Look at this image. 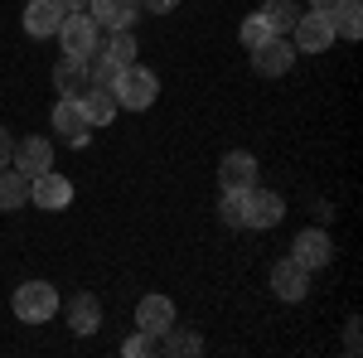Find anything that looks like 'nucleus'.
<instances>
[{"label": "nucleus", "mask_w": 363, "mask_h": 358, "mask_svg": "<svg viewBox=\"0 0 363 358\" xmlns=\"http://www.w3.org/2000/svg\"><path fill=\"white\" fill-rule=\"evenodd\" d=\"M291 63H296V44H286L281 34H272L267 44H257V49H252V68H257L262 78H281Z\"/></svg>", "instance_id": "nucleus-4"}, {"label": "nucleus", "mask_w": 363, "mask_h": 358, "mask_svg": "<svg viewBox=\"0 0 363 358\" xmlns=\"http://www.w3.org/2000/svg\"><path fill=\"white\" fill-rule=\"evenodd\" d=\"M267 39H272L267 20H262V15H252L247 25H242V44H247V49H257V44H267Z\"/></svg>", "instance_id": "nucleus-26"}, {"label": "nucleus", "mask_w": 363, "mask_h": 358, "mask_svg": "<svg viewBox=\"0 0 363 358\" xmlns=\"http://www.w3.org/2000/svg\"><path fill=\"white\" fill-rule=\"evenodd\" d=\"M102 54H112L116 63H121V68H131V63H136V39H131V29H116V34H112V44H107Z\"/></svg>", "instance_id": "nucleus-25"}, {"label": "nucleus", "mask_w": 363, "mask_h": 358, "mask_svg": "<svg viewBox=\"0 0 363 358\" xmlns=\"http://www.w3.org/2000/svg\"><path fill=\"white\" fill-rule=\"evenodd\" d=\"M25 198H29V179L20 169H5L0 174V208H25Z\"/></svg>", "instance_id": "nucleus-21"}, {"label": "nucleus", "mask_w": 363, "mask_h": 358, "mask_svg": "<svg viewBox=\"0 0 363 358\" xmlns=\"http://www.w3.org/2000/svg\"><path fill=\"white\" fill-rule=\"evenodd\" d=\"M54 87L63 92V97H83V87H87V58H73V54L58 58V68H54Z\"/></svg>", "instance_id": "nucleus-17"}, {"label": "nucleus", "mask_w": 363, "mask_h": 358, "mask_svg": "<svg viewBox=\"0 0 363 358\" xmlns=\"http://www.w3.org/2000/svg\"><path fill=\"white\" fill-rule=\"evenodd\" d=\"M15 315L25 320V325H44V320H54L58 315V291L49 281H25L20 291H15Z\"/></svg>", "instance_id": "nucleus-2"}, {"label": "nucleus", "mask_w": 363, "mask_h": 358, "mask_svg": "<svg viewBox=\"0 0 363 358\" xmlns=\"http://www.w3.org/2000/svg\"><path fill=\"white\" fill-rule=\"evenodd\" d=\"M10 155H15V140H10V131H0V169L10 165Z\"/></svg>", "instance_id": "nucleus-29"}, {"label": "nucleus", "mask_w": 363, "mask_h": 358, "mask_svg": "<svg viewBox=\"0 0 363 358\" xmlns=\"http://www.w3.org/2000/svg\"><path fill=\"white\" fill-rule=\"evenodd\" d=\"M344 354H359V320H349V334H344Z\"/></svg>", "instance_id": "nucleus-28"}, {"label": "nucleus", "mask_w": 363, "mask_h": 358, "mask_svg": "<svg viewBox=\"0 0 363 358\" xmlns=\"http://www.w3.org/2000/svg\"><path fill=\"white\" fill-rule=\"evenodd\" d=\"M330 25H335V34H344V39H359L363 34V5L359 0H339L335 10H330Z\"/></svg>", "instance_id": "nucleus-19"}, {"label": "nucleus", "mask_w": 363, "mask_h": 358, "mask_svg": "<svg viewBox=\"0 0 363 358\" xmlns=\"http://www.w3.org/2000/svg\"><path fill=\"white\" fill-rule=\"evenodd\" d=\"M310 5H315V10H320V15H330V10H335L339 0H310Z\"/></svg>", "instance_id": "nucleus-31"}, {"label": "nucleus", "mask_w": 363, "mask_h": 358, "mask_svg": "<svg viewBox=\"0 0 363 358\" xmlns=\"http://www.w3.org/2000/svg\"><path fill=\"white\" fill-rule=\"evenodd\" d=\"M68 325H73V334H92L97 325H102V305H97V296H73L68 301Z\"/></svg>", "instance_id": "nucleus-18"}, {"label": "nucleus", "mask_w": 363, "mask_h": 358, "mask_svg": "<svg viewBox=\"0 0 363 358\" xmlns=\"http://www.w3.org/2000/svg\"><path fill=\"white\" fill-rule=\"evenodd\" d=\"M272 291H277L281 301H306L310 272L296 262V257H286V262H277V267H272Z\"/></svg>", "instance_id": "nucleus-10"}, {"label": "nucleus", "mask_w": 363, "mask_h": 358, "mask_svg": "<svg viewBox=\"0 0 363 358\" xmlns=\"http://www.w3.org/2000/svg\"><path fill=\"white\" fill-rule=\"evenodd\" d=\"M78 102H83V111H87L92 126H107V121L116 116V92H112V87H102V83H87Z\"/></svg>", "instance_id": "nucleus-16"}, {"label": "nucleus", "mask_w": 363, "mask_h": 358, "mask_svg": "<svg viewBox=\"0 0 363 358\" xmlns=\"http://www.w3.org/2000/svg\"><path fill=\"white\" fill-rule=\"evenodd\" d=\"M262 20H267L272 34H286V29H296L301 10H296V0H267V5H262Z\"/></svg>", "instance_id": "nucleus-20"}, {"label": "nucleus", "mask_w": 363, "mask_h": 358, "mask_svg": "<svg viewBox=\"0 0 363 358\" xmlns=\"http://www.w3.org/2000/svg\"><path fill=\"white\" fill-rule=\"evenodd\" d=\"M140 5H145V10H155V15H165V10H174V5H179V0H140Z\"/></svg>", "instance_id": "nucleus-30"}, {"label": "nucleus", "mask_w": 363, "mask_h": 358, "mask_svg": "<svg viewBox=\"0 0 363 358\" xmlns=\"http://www.w3.org/2000/svg\"><path fill=\"white\" fill-rule=\"evenodd\" d=\"M58 39H63V54L92 58V54H97V20H92V15H78V10H68V15L58 20Z\"/></svg>", "instance_id": "nucleus-3"}, {"label": "nucleus", "mask_w": 363, "mask_h": 358, "mask_svg": "<svg viewBox=\"0 0 363 358\" xmlns=\"http://www.w3.org/2000/svg\"><path fill=\"white\" fill-rule=\"evenodd\" d=\"M87 111H83V102L78 97H58V107H54V131H63L68 140H83L87 136Z\"/></svg>", "instance_id": "nucleus-15"}, {"label": "nucleus", "mask_w": 363, "mask_h": 358, "mask_svg": "<svg viewBox=\"0 0 363 358\" xmlns=\"http://www.w3.org/2000/svg\"><path fill=\"white\" fill-rule=\"evenodd\" d=\"M160 339H165V354H174V358H179V354H184V358H194L199 349H203V339H199L194 330H179V325H169V330L160 334Z\"/></svg>", "instance_id": "nucleus-22"}, {"label": "nucleus", "mask_w": 363, "mask_h": 358, "mask_svg": "<svg viewBox=\"0 0 363 358\" xmlns=\"http://www.w3.org/2000/svg\"><path fill=\"white\" fill-rule=\"evenodd\" d=\"M218 179H223V189H252V184H257V155L228 150L223 165H218Z\"/></svg>", "instance_id": "nucleus-12"}, {"label": "nucleus", "mask_w": 363, "mask_h": 358, "mask_svg": "<svg viewBox=\"0 0 363 358\" xmlns=\"http://www.w3.org/2000/svg\"><path fill=\"white\" fill-rule=\"evenodd\" d=\"M87 5H92L97 29H131V20L140 15V0H87Z\"/></svg>", "instance_id": "nucleus-13"}, {"label": "nucleus", "mask_w": 363, "mask_h": 358, "mask_svg": "<svg viewBox=\"0 0 363 358\" xmlns=\"http://www.w3.org/2000/svg\"><path fill=\"white\" fill-rule=\"evenodd\" d=\"M291 247H296L291 257H296V262H301L306 272H315V267H330V262H335V242H330V237H325L320 228H306V233H301V237H296Z\"/></svg>", "instance_id": "nucleus-9"}, {"label": "nucleus", "mask_w": 363, "mask_h": 358, "mask_svg": "<svg viewBox=\"0 0 363 358\" xmlns=\"http://www.w3.org/2000/svg\"><path fill=\"white\" fill-rule=\"evenodd\" d=\"M58 20H63V5H58V0H29L25 5V29L34 39L58 34Z\"/></svg>", "instance_id": "nucleus-14"}, {"label": "nucleus", "mask_w": 363, "mask_h": 358, "mask_svg": "<svg viewBox=\"0 0 363 358\" xmlns=\"http://www.w3.org/2000/svg\"><path fill=\"white\" fill-rule=\"evenodd\" d=\"M330 44H335V25H330V15L315 10V15H301V20H296V49H301V54H325Z\"/></svg>", "instance_id": "nucleus-6"}, {"label": "nucleus", "mask_w": 363, "mask_h": 358, "mask_svg": "<svg viewBox=\"0 0 363 358\" xmlns=\"http://www.w3.org/2000/svg\"><path fill=\"white\" fill-rule=\"evenodd\" d=\"M136 325L150 339H160V334L174 325V305H169V296H145V301L136 305Z\"/></svg>", "instance_id": "nucleus-11"}, {"label": "nucleus", "mask_w": 363, "mask_h": 358, "mask_svg": "<svg viewBox=\"0 0 363 358\" xmlns=\"http://www.w3.org/2000/svg\"><path fill=\"white\" fill-rule=\"evenodd\" d=\"M150 349H155V339H150V334H145V330H140L136 339H126V344H121V354H126V358H145V354H150Z\"/></svg>", "instance_id": "nucleus-27"}, {"label": "nucleus", "mask_w": 363, "mask_h": 358, "mask_svg": "<svg viewBox=\"0 0 363 358\" xmlns=\"http://www.w3.org/2000/svg\"><path fill=\"white\" fill-rule=\"evenodd\" d=\"M10 165L20 169L25 179H34V174H44V169H54V140L44 136H29L15 145V155H10Z\"/></svg>", "instance_id": "nucleus-5"}, {"label": "nucleus", "mask_w": 363, "mask_h": 358, "mask_svg": "<svg viewBox=\"0 0 363 358\" xmlns=\"http://www.w3.org/2000/svg\"><path fill=\"white\" fill-rule=\"evenodd\" d=\"M281 213H286V203H281V194L272 189H247V213H242V228H277Z\"/></svg>", "instance_id": "nucleus-8"}, {"label": "nucleus", "mask_w": 363, "mask_h": 358, "mask_svg": "<svg viewBox=\"0 0 363 358\" xmlns=\"http://www.w3.org/2000/svg\"><path fill=\"white\" fill-rule=\"evenodd\" d=\"M242 213H247V189H223L218 218H223L228 228H242Z\"/></svg>", "instance_id": "nucleus-24"}, {"label": "nucleus", "mask_w": 363, "mask_h": 358, "mask_svg": "<svg viewBox=\"0 0 363 358\" xmlns=\"http://www.w3.org/2000/svg\"><path fill=\"white\" fill-rule=\"evenodd\" d=\"M29 198H34V208H68V198H73V184L63 179V174H54V169H44V174H34L29 179Z\"/></svg>", "instance_id": "nucleus-7"}, {"label": "nucleus", "mask_w": 363, "mask_h": 358, "mask_svg": "<svg viewBox=\"0 0 363 358\" xmlns=\"http://www.w3.org/2000/svg\"><path fill=\"white\" fill-rule=\"evenodd\" d=\"M116 107H126V111H145L155 97H160V78L150 73V68H121V78H116Z\"/></svg>", "instance_id": "nucleus-1"}, {"label": "nucleus", "mask_w": 363, "mask_h": 358, "mask_svg": "<svg viewBox=\"0 0 363 358\" xmlns=\"http://www.w3.org/2000/svg\"><path fill=\"white\" fill-rule=\"evenodd\" d=\"M116 78H121V63H116L112 54H97L87 58V83H102V87H116Z\"/></svg>", "instance_id": "nucleus-23"}, {"label": "nucleus", "mask_w": 363, "mask_h": 358, "mask_svg": "<svg viewBox=\"0 0 363 358\" xmlns=\"http://www.w3.org/2000/svg\"><path fill=\"white\" fill-rule=\"evenodd\" d=\"M58 5H63V15H68V10H83L87 0H58Z\"/></svg>", "instance_id": "nucleus-32"}]
</instances>
